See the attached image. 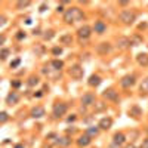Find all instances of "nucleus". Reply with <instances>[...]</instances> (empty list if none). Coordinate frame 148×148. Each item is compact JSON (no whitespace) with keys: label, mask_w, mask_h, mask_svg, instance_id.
<instances>
[{"label":"nucleus","mask_w":148,"mask_h":148,"mask_svg":"<svg viewBox=\"0 0 148 148\" xmlns=\"http://www.w3.org/2000/svg\"><path fill=\"white\" fill-rule=\"evenodd\" d=\"M84 18V13L82 12L80 7H70V9L64 13V21L67 24H73V22H77V21H82Z\"/></svg>","instance_id":"f257e3e1"},{"label":"nucleus","mask_w":148,"mask_h":148,"mask_svg":"<svg viewBox=\"0 0 148 148\" xmlns=\"http://www.w3.org/2000/svg\"><path fill=\"white\" fill-rule=\"evenodd\" d=\"M119 19H120L121 22H123V24H126V25L133 24V22H135V19H136V13H135L133 11L125 9V11H121V12L119 13Z\"/></svg>","instance_id":"f03ea898"},{"label":"nucleus","mask_w":148,"mask_h":148,"mask_svg":"<svg viewBox=\"0 0 148 148\" xmlns=\"http://www.w3.org/2000/svg\"><path fill=\"white\" fill-rule=\"evenodd\" d=\"M68 74H70V77L74 79V80H82L83 76H84V70H83V67H80L79 64H74V65L70 67Z\"/></svg>","instance_id":"7ed1b4c3"},{"label":"nucleus","mask_w":148,"mask_h":148,"mask_svg":"<svg viewBox=\"0 0 148 148\" xmlns=\"http://www.w3.org/2000/svg\"><path fill=\"white\" fill-rule=\"evenodd\" d=\"M77 36H79V40L83 42V40H89V37L92 36V28L89 25H83L77 30Z\"/></svg>","instance_id":"20e7f679"},{"label":"nucleus","mask_w":148,"mask_h":148,"mask_svg":"<svg viewBox=\"0 0 148 148\" xmlns=\"http://www.w3.org/2000/svg\"><path fill=\"white\" fill-rule=\"evenodd\" d=\"M135 83H136V77L133 74H127L125 77H121V80H120V86H121V88H125V89L132 88Z\"/></svg>","instance_id":"39448f33"},{"label":"nucleus","mask_w":148,"mask_h":148,"mask_svg":"<svg viewBox=\"0 0 148 148\" xmlns=\"http://www.w3.org/2000/svg\"><path fill=\"white\" fill-rule=\"evenodd\" d=\"M111 50H113V46L110 45V43H107V42L96 45V52L99 55H107V54H110Z\"/></svg>","instance_id":"423d86ee"},{"label":"nucleus","mask_w":148,"mask_h":148,"mask_svg":"<svg viewBox=\"0 0 148 148\" xmlns=\"http://www.w3.org/2000/svg\"><path fill=\"white\" fill-rule=\"evenodd\" d=\"M67 105L65 104H56V105L54 107V116L58 119V117H62L65 113H67Z\"/></svg>","instance_id":"0eeeda50"},{"label":"nucleus","mask_w":148,"mask_h":148,"mask_svg":"<svg viewBox=\"0 0 148 148\" xmlns=\"http://www.w3.org/2000/svg\"><path fill=\"white\" fill-rule=\"evenodd\" d=\"M82 104L84 107H90V105H93L95 104V95L93 93H84L83 96H82Z\"/></svg>","instance_id":"6e6552de"},{"label":"nucleus","mask_w":148,"mask_h":148,"mask_svg":"<svg viewBox=\"0 0 148 148\" xmlns=\"http://www.w3.org/2000/svg\"><path fill=\"white\" fill-rule=\"evenodd\" d=\"M92 31L98 33V34H104V33L107 31V25H105V22H102V21H96V22L93 24Z\"/></svg>","instance_id":"1a4fd4ad"},{"label":"nucleus","mask_w":148,"mask_h":148,"mask_svg":"<svg viewBox=\"0 0 148 148\" xmlns=\"http://www.w3.org/2000/svg\"><path fill=\"white\" fill-rule=\"evenodd\" d=\"M130 48V42H129V37H120L117 40V49L120 50H126Z\"/></svg>","instance_id":"9d476101"},{"label":"nucleus","mask_w":148,"mask_h":148,"mask_svg":"<svg viewBox=\"0 0 148 148\" xmlns=\"http://www.w3.org/2000/svg\"><path fill=\"white\" fill-rule=\"evenodd\" d=\"M111 125H113V119H110V117H104V119L99 120L98 127H99V129H104V130H107V129L111 127Z\"/></svg>","instance_id":"9b49d317"},{"label":"nucleus","mask_w":148,"mask_h":148,"mask_svg":"<svg viewBox=\"0 0 148 148\" xmlns=\"http://www.w3.org/2000/svg\"><path fill=\"white\" fill-rule=\"evenodd\" d=\"M104 98H107L110 101H119V93L114 89H107L104 92Z\"/></svg>","instance_id":"f8f14e48"},{"label":"nucleus","mask_w":148,"mask_h":148,"mask_svg":"<svg viewBox=\"0 0 148 148\" xmlns=\"http://www.w3.org/2000/svg\"><path fill=\"white\" fill-rule=\"evenodd\" d=\"M101 82H102V79H101L98 74H92V76L89 77V80H88V84L92 86V88H96V86L101 84Z\"/></svg>","instance_id":"ddd939ff"},{"label":"nucleus","mask_w":148,"mask_h":148,"mask_svg":"<svg viewBox=\"0 0 148 148\" xmlns=\"http://www.w3.org/2000/svg\"><path fill=\"white\" fill-rule=\"evenodd\" d=\"M92 141V138L88 136V135H82L79 139H77V144H79V147H88Z\"/></svg>","instance_id":"4468645a"},{"label":"nucleus","mask_w":148,"mask_h":148,"mask_svg":"<svg viewBox=\"0 0 148 148\" xmlns=\"http://www.w3.org/2000/svg\"><path fill=\"white\" fill-rule=\"evenodd\" d=\"M136 62L142 67H147L148 65V54H139L136 56Z\"/></svg>","instance_id":"2eb2a0df"},{"label":"nucleus","mask_w":148,"mask_h":148,"mask_svg":"<svg viewBox=\"0 0 148 148\" xmlns=\"http://www.w3.org/2000/svg\"><path fill=\"white\" fill-rule=\"evenodd\" d=\"M125 135L123 133H116L114 135V139H113V144H114V145H117V147H120L121 144H123L125 142Z\"/></svg>","instance_id":"dca6fc26"},{"label":"nucleus","mask_w":148,"mask_h":148,"mask_svg":"<svg viewBox=\"0 0 148 148\" xmlns=\"http://www.w3.org/2000/svg\"><path fill=\"white\" fill-rule=\"evenodd\" d=\"M139 92L141 95H148V77L142 80V83L139 84Z\"/></svg>","instance_id":"f3484780"},{"label":"nucleus","mask_w":148,"mask_h":148,"mask_svg":"<svg viewBox=\"0 0 148 148\" xmlns=\"http://www.w3.org/2000/svg\"><path fill=\"white\" fill-rule=\"evenodd\" d=\"M59 42L62 43V45H71L73 43V36L71 34H64V36L59 37Z\"/></svg>","instance_id":"a211bd4d"},{"label":"nucleus","mask_w":148,"mask_h":148,"mask_svg":"<svg viewBox=\"0 0 148 148\" xmlns=\"http://www.w3.org/2000/svg\"><path fill=\"white\" fill-rule=\"evenodd\" d=\"M99 133V127H95V126H90L88 130H86V135H88V136H96Z\"/></svg>","instance_id":"6ab92c4d"},{"label":"nucleus","mask_w":148,"mask_h":148,"mask_svg":"<svg viewBox=\"0 0 148 148\" xmlns=\"http://www.w3.org/2000/svg\"><path fill=\"white\" fill-rule=\"evenodd\" d=\"M31 114H33V117H37V119H40V117H43V116H45V110H43V108H40V107H37V108H34V110H33V113H31Z\"/></svg>","instance_id":"aec40b11"},{"label":"nucleus","mask_w":148,"mask_h":148,"mask_svg":"<svg viewBox=\"0 0 148 148\" xmlns=\"http://www.w3.org/2000/svg\"><path fill=\"white\" fill-rule=\"evenodd\" d=\"M52 67H54V70H56V71H61V68L64 67V62L59 59H54L52 61Z\"/></svg>","instance_id":"412c9836"},{"label":"nucleus","mask_w":148,"mask_h":148,"mask_svg":"<svg viewBox=\"0 0 148 148\" xmlns=\"http://www.w3.org/2000/svg\"><path fill=\"white\" fill-rule=\"evenodd\" d=\"M129 42H130V46H136V45H139V43L142 42V39L138 36V34H135V36H132L129 39Z\"/></svg>","instance_id":"4be33fe9"},{"label":"nucleus","mask_w":148,"mask_h":148,"mask_svg":"<svg viewBox=\"0 0 148 148\" xmlns=\"http://www.w3.org/2000/svg\"><path fill=\"white\" fill-rule=\"evenodd\" d=\"M129 114L130 116H132V117H139V116H141V110H139V107H132V108H130L129 110Z\"/></svg>","instance_id":"5701e85b"},{"label":"nucleus","mask_w":148,"mask_h":148,"mask_svg":"<svg viewBox=\"0 0 148 148\" xmlns=\"http://www.w3.org/2000/svg\"><path fill=\"white\" fill-rule=\"evenodd\" d=\"M58 144H61V145H68V144H71V141H70L68 138H59V139H58Z\"/></svg>","instance_id":"b1692460"},{"label":"nucleus","mask_w":148,"mask_h":148,"mask_svg":"<svg viewBox=\"0 0 148 148\" xmlns=\"http://www.w3.org/2000/svg\"><path fill=\"white\" fill-rule=\"evenodd\" d=\"M37 83H39V79H37V77L31 76L30 79H28V86H34V84H37Z\"/></svg>","instance_id":"393cba45"},{"label":"nucleus","mask_w":148,"mask_h":148,"mask_svg":"<svg viewBox=\"0 0 148 148\" xmlns=\"http://www.w3.org/2000/svg\"><path fill=\"white\" fill-rule=\"evenodd\" d=\"M16 99H18V96H16L15 93H13V95H9V96H7V102H15Z\"/></svg>","instance_id":"a878e982"},{"label":"nucleus","mask_w":148,"mask_h":148,"mask_svg":"<svg viewBox=\"0 0 148 148\" xmlns=\"http://www.w3.org/2000/svg\"><path fill=\"white\" fill-rule=\"evenodd\" d=\"M52 52H54V55H61V54H62V49H61V48H54Z\"/></svg>","instance_id":"bb28decb"},{"label":"nucleus","mask_w":148,"mask_h":148,"mask_svg":"<svg viewBox=\"0 0 148 148\" xmlns=\"http://www.w3.org/2000/svg\"><path fill=\"white\" fill-rule=\"evenodd\" d=\"M52 37H54V31H48V34H45V39L46 40H50Z\"/></svg>","instance_id":"cd10ccee"},{"label":"nucleus","mask_w":148,"mask_h":148,"mask_svg":"<svg viewBox=\"0 0 148 148\" xmlns=\"http://www.w3.org/2000/svg\"><path fill=\"white\" fill-rule=\"evenodd\" d=\"M7 120V114L6 113H0V121H6Z\"/></svg>","instance_id":"c85d7f7f"},{"label":"nucleus","mask_w":148,"mask_h":148,"mask_svg":"<svg viewBox=\"0 0 148 148\" xmlns=\"http://www.w3.org/2000/svg\"><path fill=\"white\" fill-rule=\"evenodd\" d=\"M139 148H148V138L144 139V141H142V145L139 147Z\"/></svg>","instance_id":"c756f323"},{"label":"nucleus","mask_w":148,"mask_h":148,"mask_svg":"<svg viewBox=\"0 0 148 148\" xmlns=\"http://www.w3.org/2000/svg\"><path fill=\"white\" fill-rule=\"evenodd\" d=\"M28 5H30V2H19L18 7H25V6H28Z\"/></svg>","instance_id":"7c9ffc66"},{"label":"nucleus","mask_w":148,"mask_h":148,"mask_svg":"<svg viewBox=\"0 0 148 148\" xmlns=\"http://www.w3.org/2000/svg\"><path fill=\"white\" fill-rule=\"evenodd\" d=\"M7 54H9V50H6V49H5V50H3V52H2V54H0V56H2V59H5V58H6V55H7Z\"/></svg>","instance_id":"2f4dec72"},{"label":"nucleus","mask_w":148,"mask_h":148,"mask_svg":"<svg viewBox=\"0 0 148 148\" xmlns=\"http://www.w3.org/2000/svg\"><path fill=\"white\" fill-rule=\"evenodd\" d=\"M6 22V18H5V16H0V25H3Z\"/></svg>","instance_id":"473e14b6"},{"label":"nucleus","mask_w":148,"mask_h":148,"mask_svg":"<svg viewBox=\"0 0 148 148\" xmlns=\"http://www.w3.org/2000/svg\"><path fill=\"white\" fill-rule=\"evenodd\" d=\"M18 64H19V59H16V61H13V62H12L11 65H12V67H16V65H18Z\"/></svg>","instance_id":"72a5a7b5"},{"label":"nucleus","mask_w":148,"mask_h":148,"mask_svg":"<svg viewBox=\"0 0 148 148\" xmlns=\"http://www.w3.org/2000/svg\"><path fill=\"white\" fill-rule=\"evenodd\" d=\"M56 11H58V12H64V7H62V6H58Z\"/></svg>","instance_id":"f704fd0d"},{"label":"nucleus","mask_w":148,"mask_h":148,"mask_svg":"<svg viewBox=\"0 0 148 148\" xmlns=\"http://www.w3.org/2000/svg\"><path fill=\"white\" fill-rule=\"evenodd\" d=\"M12 84H13V86H15V88H18V86H19V84H21V83H19V82H13V83H12Z\"/></svg>","instance_id":"c9c22d12"},{"label":"nucleus","mask_w":148,"mask_h":148,"mask_svg":"<svg viewBox=\"0 0 148 148\" xmlns=\"http://www.w3.org/2000/svg\"><path fill=\"white\" fill-rule=\"evenodd\" d=\"M24 36H25V34H22V33H21V31H19V34H18V39H22V37H24Z\"/></svg>","instance_id":"e433bc0d"},{"label":"nucleus","mask_w":148,"mask_h":148,"mask_svg":"<svg viewBox=\"0 0 148 148\" xmlns=\"http://www.w3.org/2000/svg\"><path fill=\"white\" fill-rule=\"evenodd\" d=\"M74 120H76V116H73V117H70V119H68V121H74Z\"/></svg>","instance_id":"4c0bfd02"},{"label":"nucleus","mask_w":148,"mask_h":148,"mask_svg":"<svg viewBox=\"0 0 148 148\" xmlns=\"http://www.w3.org/2000/svg\"><path fill=\"white\" fill-rule=\"evenodd\" d=\"M3 42H5V37L2 36V37H0V45H2V43H3Z\"/></svg>","instance_id":"58836bf2"},{"label":"nucleus","mask_w":148,"mask_h":148,"mask_svg":"<svg viewBox=\"0 0 148 148\" xmlns=\"http://www.w3.org/2000/svg\"><path fill=\"white\" fill-rule=\"evenodd\" d=\"M15 148H24V147H22V145H16Z\"/></svg>","instance_id":"ea45409f"},{"label":"nucleus","mask_w":148,"mask_h":148,"mask_svg":"<svg viewBox=\"0 0 148 148\" xmlns=\"http://www.w3.org/2000/svg\"><path fill=\"white\" fill-rule=\"evenodd\" d=\"M127 148H135V145H129Z\"/></svg>","instance_id":"a19ab883"}]
</instances>
